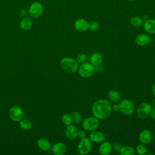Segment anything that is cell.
<instances>
[{"label":"cell","instance_id":"obj_36","mask_svg":"<svg viewBox=\"0 0 155 155\" xmlns=\"http://www.w3.org/2000/svg\"><path fill=\"white\" fill-rule=\"evenodd\" d=\"M142 19L143 20V21H146V20H147V19H148V16H146V15H145V16H143V17H142Z\"/></svg>","mask_w":155,"mask_h":155},{"label":"cell","instance_id":"obj_28","mask_svg":"<svg viewBox=\"0 0 155 155\" xmlns=\"http://www.w3.org/2000/svg\"><path fill=\"white\" fill-rule=\"evenodd\" d=\"M99 25L97 22L95 21H91L88 22V30L90 31H96L99 29Z\"/></svg>","mask_w":155,"mask_h":155},{"label":"cell","instance_id":"obj_16","mask_svg":"<svg viewBox=\"0 0 155 155\" xmlns=\"http://www.w3.org/2000/svg\"><path fill=\"white\" fill-rule=\"evenodd\" d=\"M112 150V144L105 140L101 142L98 148L99 153L101 155H109Z\"/></svg>","mask_w":155,"mask_h":155},{"label":"cell","instance_id":"obj_35","mask_svg":"<svg viewBox=\"0 0 155 155\" xmlns=\"http://www.w3.org/2000/svg\"><path fill=\"white\" fill-rule=\"evenodd\" d=\"M151 91H152V93L153 94L154 96L155 97V82L153 84V85H152V88H151Z\"/></svg>","mask_w":155,"mask_h":155},{"label":"cell","instance_id":"obj_34","mask_svg":"<svg viewBox=\"0 0 155 155\" xmlns=\"http://www.w3.org/2000/svg\"><path fill=\"white\" fill-rule=\"evenodd\" d=\"M150 115H151V117L153 119L155 120V107H153L151 111V113H150Z\"/></svg>","mask_w":155,"mask_h":155},{"label":"cell","instance_id":"obj_13","mask_svg":"<svg viewBox=\"0 0 155 155\" xmlns=\"http://www.w3.org/2000/svg\"><path fill=\"white\" fill-rule=\"evenodd\" d=\"M152 139V134L148 130H143L140 131L139 135V142L143 144L147 145L150 143Z\"/></svg>","mask_w":155,"mask_h":155},{"label":"cell","instance_id":"obj_33","mask_svg":"<svg viewBox=\"0 0 155 155\" xmlns=\"http://www.w3.org/2000/svg\"><path fill=\"white\" fill-rule=\"evenodd\" d=\"M27 13H28V11H27L25 9H21L19 11L20 15L22 16H24V17H25L27 15Z\"/></svg>","mask_w":155,"mask_h":155},{"label":"cell","instance_id":"obj_26","mask_svg":"<svg viewBox=\"0 0 155 155\" xmlns=\"http://www.w3.org/2000/svg\"><path fill=\"white\" fill-rule=\"evenodd\" d=\"M135 151L136 153L139 155H144L146 154V153H147V148L145 146V145L140 143L136 146Z\"/></svg>","mask_w":155,"mask_h":155},{"label":"cell","instance_id":"obj_4","mask_svg":"<svg viewBox=\"0 0 155 155\" xmlns=\"http://www.w3.org/2000/svg\"><path fill=\"white\" fill-rule=\"evenodd\" d=\"M94 67L89 62H84L81 64L78 67L79 74L83 78L87 79L92 76L94 73Z\"/></svg>","mask_w":155,"mask_h":155},{"label":"cell","instance_id":"obj_32","mask_svg":"<svg viewBox=\"0 0 155 155\" xmlns=\"http://www.w3.org/2000/svg\"><path fill=\"white\" fill-rule=\"evenodd\" d=\"M111 110L115 112H117L119 111V105L117 104H114L113 105H111Z\"/></svg>","mask_w":155,"mask_h":155},{"label":"cell","instance_id":"obj_24","mask_svg":"<svg viewBox=\"0 0 155 155\" xmlns=\"http://www.w3.org/2000/svg\"><path fill=\"white\" fill-rule=\"evenodd\" d=\"M19 125L21 128L24 130H28L32 127L31 122L27 119H22L19 121Z\"/></svg>","mask_w":155,"mask_h":155},{"label":"cell","instance_id":"obj_11","mask_svg":"<svg viewBox=\"0 0 155 155\" xmlns=\"http://www.w3.org/2000/svg\"><path fill=\"white\" fill-rule=\"evenodd\" d=\"M89 139L93 142L101 143L102 142L105 140V136L102 132L100 131H97L96 130L90 131V133L89 134Z\"/></svg>","mask_w":155,"mask_h":155},{"label":"cell","instance_id":"obj_31","mask_svg":"<svg viewBox=\"0 0 155 155\" xmlns=\"http://www.w3.org/2000/svg\"><path fill=\"white\" fill-rule=\"evenodd\" d=\"M77 137L78 138H79L80 139L84 138L86 137V133L85 132L84 130H78V134H77Z\"/></svg>","mask_w":155,"mask_h":155},{"label":"cell","instance_id":"obj_9","mask_svg":"<svg viewBox=\"0 0 155 155\" xmlns=\"http://www.w3.org/2000/svg\"><path fill=\"white\" fill-rule=\"evenodd\" d=\"M8 115L11 120L15 122H19L24 117L22 109L18 105L12 106L8 111Z\"/></svg>","mask_w":155,"mask_h":155},{"label":"cell","instance_id":"obj_17","mask_svg":"<svg viewBox=\"0 0 155 155\" xmlns=\"http://www.w3.org/2000/svg\"><path fill=\"white\" fill-rule=\"evenodd\" d=\"M150 42V38L147 34L140 33L138 35L135 39V42L137 45L145 46L148 45Z\"/></svg>","mask_w":155,"mask_h":155},{"label":"cell","instance_id":"obj_29","mask_svg":"<svg viewBox=\"0 0 155 155\" xmlns=\"http://www.w3.org/2000/svg\"><path fill=\"white\" fill-rule=\"evenodd\" d=\"M87 55L83 53H81L77 55L76 60L78 62V64H82L84 62H85V61H87Z\"/></svg>","mask_w":155,"mask_h":155},{"label":"cell","instance_id":"obj_25","mask_svg":"<svg viewBox=\"0 0 155 155\" xmlns=\"http://www.w3.org/2000/svg\"><path fill=\"white\" fill-rule=\"evenodd\" d=\"M71 118H72V120L73 122H74L75 124H80L82 121V114L76 111H73L71 114Z\"/></svg>","mask_w":155,"mask_h":155},{"label":"cell","instance_id":"obj_10","mask_svg":"<svg viewBox=\"0 0 155 155\" xmlns=\"http://www.w3.org/2000/svg\"><path fill=\"white\" fill-rule=\"evenodd\" d=\"M74 27L79 32H85L88 30V22L84 18H78L74 22Z\"/></svg>","mask_w":155,"mask_h":155},{"label":"cell","instance_id":"obj_19","mask_svg":"<svg viewBox=\"0 0 155 155\" xmlns=\"http://www.w3.org/2000/svg\"><path fill=\"white\" fill-rule=\"evenodd\" d=\"M38 147L42 151H47L51 148V143L47 139L40 138L37 141Z\"/></svg>","mask_w":155,"mask_h":155},{"label":"cell","instance_id":"obj_30","mask_svg":"<svg viewBox=\"0 0 155 155\" xmlns=\"http://www.w3.org/2000/svg\"><path fill=\"white\" fill-rule=\"evenodd\" d=\"M121 145L118 143V142H114L113 145H112V150H113L115 152H117L119 153L120 148H121Z\"/></svg>","mask_w":155,"mask_h":155},{"label":"cell","instance_id":"obj_2","mask_svg":"<svg viewBox=\"0 0 155 155\" xmlns=\"http://www.w3.org/2000/svg\"><path fill=\"white\" fill-rule=\"evenodd\" d=\"M60 65L65 71L70 74L78 71L79 67V64L76 59L68 57L64 58L61 60Z\"/></svg>","mask_w":155,"mask_h":155},{"label":"cell","instance_id":"obj_6","mask_svg":"<svg viewBox=\"0 0 155 155\" xmlns=\"http://www.w3.org/2000/svg\"><path fill=\"white\" fill-rule=\"evenodd\" d=\"M152 108L153 106L151 104L147 102H143L136 108V114L140 119H145L150 115Z\"/></svg>","mask_w":155,"mask_h":155},{"label":"cell","instance_id":"obj_27","mask_svg":"<svg viewBox=\"0 0 155 155\" xmlns=\"http://www.w3.org/2000/svg\"><path fill=\"white\" fill-rule=\"evenodd\" d=\"M61 120L63 124L66 126L71 124V123L73 122L71 116L68 113H65L62 115L61 117Z\"/></svg>","mask_w":155,"mask_h":155},{"label":"cell","instance_id":"obj_7","mask_svg":"<svg viewBox=\"0 0 155 155\" xmlns=\"http://www.w3.org/2000/svg\"><path fill=\"white\" fill-rule=\"evenodd\" d=\"M92 142L89 137H84L81 139L78 145V151L80 154H88L91 150Z\"/></svg>","mask_w":155,"mask_h":155},{"label":"cell","instance_id":"obj_39","mask_svg":"<svg viewBox=\"0 0 155 155\" xmlns=\"http://www.w3.org/2000/svg\"><path fill=\"white\" fill-rule=\"evenodd\" d=\"M154 62H155V61H154Z\"/></svg>","mask_w":155,"mask_h":155},{"label":"cell","instance_id":"obj_3","mask_svg":"<svg viewBox=\"0 0 155 155\" xmlns=\"http://www.w3.org/2000/svg\"><path fill=\"white\" fill-rule=\"evenodd\" d=\"M82 122V127L87 131L90 132L96 130L99 126V119L93 116L85 118Z\"/></svg>","mask_w":155,"mask_h":155},{"label":"cell","instance_id":"obj_38","mask_svg":"<svg viewBox=\"0 0 155 155\" xmlns=\"http://www.w3.org/2000/svg\"><path fill=\"white\" fill-rule=\"evenodd\" d=\"M128 1H136V0H128Z\"/></svg>","mask_w":155,"mask_h":155},{"label":"cell","instance_id":"obj_21","mask_svg":"<svg viewBox=\"0 0 155 155\" xmlns=\"http://www.w3.org/2000/svg\"><path fill=\"white\" fill-rule=\"evenodd\" d=\"M108 97L111 102L115 103L119 102L121 98L120 93L115 90H110L108 93Z\"/></svg>","mask_w":155,"mask_h":155},{"label":"cell","instance_id":"obj_5","mask_svg":"<svg viewBox=\"0 0 155 155\" xmlns=\"http://www.w3.org/2000/svg\"><path fill=\"white\" fill-rule=\"evenodd\" d=\"M119 111L125 115H131L135 110L134 103L130 99H124L119 104Z\"/></svg>","mask_w":155,"mask_h":155},{"label":"cell","instance_id":"obj_8","mask_svg":"<svg viewBox=\"0 0 155 155\" xmlns=\"http://www.w3.org/2000/svg\"><path fill=\"white\" fill-rule=\"evenodd\" d=\"M44 10L42 4L39 2H34L31 4L29 7L28 13L29 15L33 18H38L40 17Z\"/></svg>","mask_w":155,"mask_h":155},{"label":"cell","instance_id":"obj_18","mask_svg":"<svg viewBox=\"0 0 155 155\" xmlns=\"http://www.w3.org/2000/svg\"><path fill=\"white\" fill-rule=\"evenodd\" d=\"M90 63L94 66L97 67L101 65L103 61V56L101 54V53L99 52H95L93 53L90 58Z\"/></svg>","mask_w":155,"mask_h":155},{"label":"cell","instance_id":"obj_37","mask_svg":"<svg viewBox=\"0 0 155 155\" xmlns=\"http://www.w3.org/2000/svg\"><path fill=\"white\" fill-rule=\"evenodd\" d=\"M153 107H155V99H154L153 101H152V105H151Z\"/></svg>","mask_w":155,"mask_h":155},{"label":"cell","instance_id":"obj_1","mask_svg":"<svg viewBox=\"0 0 155 155\" xmlns=\"http://www.w3.org/2000/svg\"><path fill=\"white\" fill-rule=\"evenodd\" d=\"M111 105L106 99H99L96 101L91 107V113L93 116L99 120L108 118L111 113Z\"/></svg>","mask_w":155,"mask_h":155},{"label":"cell","instance_id":"obj_20","mask_svg":"<svg viewBox=\"0 0 155 155\" xmlns=\"http://www.w3.org/2000/svg\"><path fill=\"white\" fill-rule=\"evenodd\" d=\"M32 24H33V21L29 17L25 16L21 19L20 22V27L21 28L22 30L27 31L31 28Z\"/></svg>","mask_w":155,"mask_h":155},{"label":"cell","instance_id":"obj_14","mask_svg":"<svg viewBox=\"0 0 155 155\" xmlns=\"http://www.w3.org/2000/svg\"><path fill=\"white\" fill-rule=\"evenodd\" d=\"M78 129L73 125H68L66 127L65 130V136L68 140H73L77 137Z\"/></svg>","mask_w":155,"mask_h":155},{"label":"cell","instance_id":"obj_23","mask_svg":"<svg viewBox=\"0 0 155 155\" xmlns=\"http://www.w3.org/2000/svg\"><path fill=\"white\" fill-rule=\"evenodd\" d=\"M143 22L142 18L138 16H133L130 19V24L134 27H140L142 26Z\"/></svg>","mask_w":155,"mask_h":155},{"label":"cell","instance_id":"obj_15","mask_svg":"<svg viewBox=\"0 0 155 155\" xmlns=\"http://www.w3.org/2000/svg\"><path fill=\"white\" fill-rule=\"evenodd\" d=\"M143 29L148 34H155V19L151 18L145 21L143 24Z\"/></svg>","mask_w":155,"mask_h":155},{"label":"cell","instance_id":"obj_22","mask_svg":"<svg viewBox=\"0 0 155 155\" xmlns=\"http://www.w3.org/2000/svg\"><path fill=\"white\" fill-rule=\"evenodd\" d=\"M121 155H134L136 153L135 149L130 145L122 146L119 152Z\"/></svg>","mask_w":155,"mask_h":155},{"label":"cell","instance_id":"obj_12","mask_svg":"<svg viewBox=\"0 0 155 155\" xmlns=\"http://www.w3.org/2000/svg\"><path fill=\"white\" fill-rule=\"evenodd\" d=\"M67 150V146L63 142H57L51 147V152L55 155H63L66 153Z\"/></svg>","mask_w":155,"mask_h":155}]
</instances>
